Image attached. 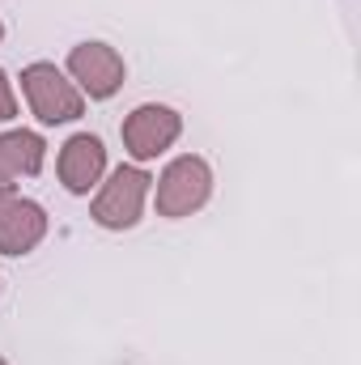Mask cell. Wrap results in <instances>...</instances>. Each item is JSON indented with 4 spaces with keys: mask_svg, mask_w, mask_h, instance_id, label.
I'll return each mask as SVG.
<instances>
[{
    "mask_svg": "<svg viewBox=\"0 0 361 365\" xmlns=\"http://www.w3.org/2000/svg\"><path fill=\"white\" fill-rule=\"evenodd\" d=\"M21 93L30 115L43 128H60V123H77L86 115V93L68 81L64 68H56L51 60H34L21 68Z\"/></svg>",
    "mask_w": 361,
    "mask_h": 365,
    "instance_id": "obj_1",
    "label": "cell"
},
{
    "mask_svg": "<svg viewBox=\"0 0 361 365\" xmlns=\"http://www.w3.org/2000/svg\"><path fill=\"white\" fill-rule=\"evenodd\" d=\"M149 191H153V175L136 162L128 166H115L106 182H98L93 191V204H90V217L93 225L102 230H132L141 217H145V204H149Z\"/></svg>",
    "mask_w": 361,
    "mask_h": 365,
    "instance_id": "obj_2",
    "label": "cell"
},
{
    "mask_svg": "<svg viewBox=\"0 0 361 365\" xmlns=\"http://www.w3.org/2000/svg\"><path fill=\"white\" fill-rule=\"evenodd\" d=\"M213 200V166L200 153H179L166 162V170L153 179V204L158 217L183 221L191 212H200Z\"/></svg>",
    "mask_w": 361,
    "mask_h": 365,
    "instance_id": "obj_3",
    "label": "cell"
},
{
    "mask_svg": "<svg viewBox=\"0 0 361 365\" xmlns=\"http://www.w3.org/2000/svg\"><path fill=\"white\" fill-rule=\"evenodd\" d=\"M119 136H123V153H128L136 166L158 162L162 153L175 149V140L183 136V115L175 106H166V102H141V106L123 119Z\"/></svg>",
    "mask_w": 361,
    "mask_h": 365,
    "instance_id": "obj_4",
    "label": "cell"
},
{
    "mask_svg": "<svg viewBox=\"0 0 361 365\" xmlns=\"http://www.w3.org/2000/svg\"><path fill=\"white\" fill-rule=\"evenodd\" d=\"M64 73H68V81L86 93L90 102H106V98H115V93L123 90L128 64H123V56H119L111 43L90 38V43H77V47L68 51Z\"/></svg>",
    "mask_w": 361,
    "mask_h": 365,
    "instance_id": "obj_5",
    "label": "cell"
},
{
    "mask_svg": "<svg viewBox=\"0 0 361 365\" xmlns=\"http://www.w3.org/2000/svg\"><path fill=\"white\" fill-rule=\"evenodd\" d=\"M56 175H60L68 195H90L93 187L106 179V145H102V136H93V132L68 136L60 145Z\"/></svg>",
    "mask_w": 361,
    "mask_h": 365,
    "instance_id": "obj_6",
    "label": "cell"
},
{
    "mask_svg": "<svg viewBox=\"0 0 361 365\" xmlns=\"http://www.w3.org/2000/svg\"><path fill=\"white\" fill-rule=\"evenodd\" d=\"M47 208L39 200H26V195H9L0 204V255L9 259H21L30 255L43 238H47Z\"/></svg>",
    "mask_w": 361,
    "mask_h": 365,
    "instance_id": "obj_7",
    "label": "cell"
},
{
    "mask_svg": "<svg viewBox=\"0 0 361 365\" xmlns=\"http://www.w3.org/2000/svg\"><path fill=\"white\" fill-rule=\"evenodd\" d=\"M47 162V140L30 128L0 132V187H13L17 179H34Z\"/></svg>",
    "mask_w": 361,
    "mask_h": 365,
    "instance_id": "obj_8",
    "label": "cell"
},
{
    "mask_svg": "<svg viewBox=\"0 0 361 365\" xmlns=\"http://www.w3.org/2000/svg\"><path fill=\"white\" fill-rule=\"evenodd\" d=\"M17 119V90L9 81V73L0 68V123H13Z\"/></svg>",
    "mask_w": 361,
    "mask_h": 365,
    "instance_id": "obj_9",
    "label": "cell"
},
{
    "mask_svg": "<svg viewBox=\"0 0 361 365\" xmlns=\"http://www.w3.org/2000/svg\"><path fill=\"white\" fill-rule=\"evenodd\" d=\"M9 195H13V187H0V204H4V200H9Z\"/></svg>",
    "mask_w": 361,
    "mask_h": 365,
    "instance_id": "obj_10",
    "label": "cell"
},
{
    "mask_svg": "<svg viewBox=\"0 0 361 365\" xmlns=\"http://www.w3.org/2000/svg\"><path fill=\"white\" fill-rule=\"evenodd\" d=\"M0 38H4V21H0Z\"/></svg>",
    "mask_w": 361,
    "mask_h": 365,
    "instance_id": "obj_11",
    "label": "cell"
},
{
    "mask_svg": "<svg viewBox=\"0 0 361 365\" xmlns=\"http://www.w3.org/2000/svg\"><path fill=\"white\" fill-rule=\"evenodd\" d=\"M0 365H9V361H4V357H0Z\"/></svg>",
    "mask_w": 361,
    "mask_h": 365,
    "instance_id": "obj_12",
    "label": "cell"
}]
</instances>
